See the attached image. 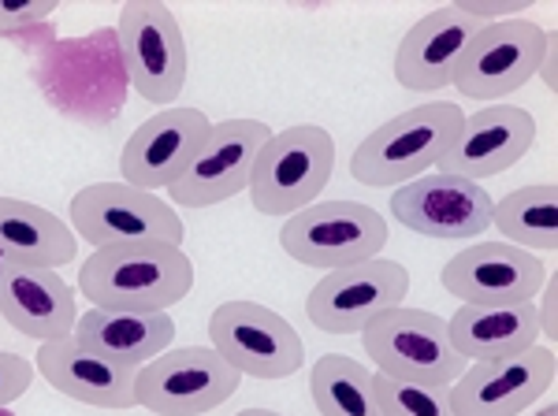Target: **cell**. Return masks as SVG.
<instances>
[{"mask_svg":"<svg viewBox=\"0 0 558 416\" xmlns=\"http://www.w3.org/2000/svg\"><path fill=\"white\" fill-rule=\"evenodd\" d=\"M194 286V265L183 246L131 242L105 246L86 257L78 291L89 309L105 313H168Z\"/></svg>","mask_w":558,"mask_h":416,"instance_id":"1","label":"cell"},{"mask_svg":"<svg viewBox=\"0 0 558 416\" xmlns=\"http://www.w3.org/2000/svg\"><path fill=\"white\" fill-rule=\"evenodd\" d=\"M465 123L454 101H425L376 126L350 152V175L362 186H407L439 164Z\"/></svg>","mask_w":558,"mask_h":416,"instance_id":"2","label":"cell"},{"mask_svg":"<svg viewBox=\"0 0 558 416\" xmlns=\"http://www.w3.org/2000/svg\"><path fill=\"white\" fill-rule=\"evenodd\" d=\"M362 350L380 376L421 387H451L470 365L451 346L444 316L410 305L376 316L362 331Z\"/></svg>","mask_w":558,"mask_h":416,"instance_id":"3","label":"cell"},{"mask_svg":"<svg viewBox=\"0 0 558 416\" xmlns=\"http://www.w3.org/2000/svg\"><path fill=\"white\" fill-rule=\"evenodd\" d=\"M336 171V138L317 123L287 126L257 152L250 201L265 216H294L324 194Z\"/></svg>","mask_w":558,"mask_h":416,"instance_id":"4","label":"cell"},{"mask_svg":"<svg viewBox=\"0 0 558 416\" xmlns=\"http://www.w3.org/2000/svg\"><path fill=\"white\" fill-rule=\"evenodd\" d=\"M279 246L305 268L336 271L380 257L387 246V220L362 201H313L302 212L287 216Z\"/></svg>","mask_w":558,"mask_h":416,"instance_id":"5","label":"cell"},{"mask_svg":"<svg viewBox=\"0 0 558 416\" xmlns=\"http://www.w3.org/2000/svg\"><path fill=\"white\" fill-rule=\"evenodd\" d=\"M71 228L94 249L131 246V242H165L183 246L186 223L157 194L128 183H89L71 197Z\"/></svg>","mask_w":558,"mask_h":416,"instance_id":"6","label":"cell"},{"mask_svg":"<svg viewBox=\"0 0 558 416\" xmlns=\"http://www.w3.org/2000/svg\"><path fill=\"white\" fill-rule=\"evenodd\" d=\"M242 376L213 346L165 350L134 376V402L153 416H202L239 391Z\"/></svg>","mask_w":558,"mask_h":416,"instance_id":"7","label":"cell"},{"mask_svg":"<svg viewBox=\"0 0 558 416\" xmlns=\"http://www.w3.org/2000/svg\"><path fill=\"white\" fill-rule=\"evenodd\" d=\"M410 294V271L399 260L368 257L357 265L324 271L305 297V316L328 334H362L376 316L399 309Z\"/></svg>","mask_w":558,"mask_h":416,"instance_id":"8","label":"cell"},{"mask_svg":"<svg viewBox=\"0 0 558 416\" xmlns=\"http://www.w3.org/2000/svg\"><path fill=\"white\" fill-rule=\"evenodd\" d=\"M209 346L239 376L287 379L305 365V342L279 313L260 302H223L209 316Z\"/></svg>","mask_w":558,"mask_h":416,"instance_id":"9","label":"cell"},{"mask_svg":"<svg viewBox=\"0 0 558 416\" xmlns=\"http://www.w3.org/2000/svg\"><path fill=\"white\" fill-rule=\"evenodd\" d=\"M120 52L131 86L149 105H172L186 86V38L165 4L134 0L120 12Z\"/></svg>","mask_w":558,"mask_h":416,"instance_id":"10","label":"cell"},{"mask_svg":"<svg viewBox=\"0 0 558 416\" xmlns=\"http://www.w3.org/2000/svg\"><path fill=\"white\" fill-rule=\"evenodd\" d=\"M272 131L260 120H223L213 123L209 138L194 152L191 168L168 186V197L179 208H213L242 189H250V175H254L257 152L268 146Z\"/></svg>","mask_w":558,"mask_h":416,"instance_id":"11","label":"cell"},{"mask_svg":"<svg viewBox=\"0 0 558 416\" xmlns=\"http://www.w3.org/2000/svg\"><path fill=\"white\" fill-rule=\"evenodd\" d=\"M547 41L551 38L529 20L481 26V34L462 52L451 86L473 101H499L507 94H518L544 63Z\"/></svg>","mask_w":558,"mask_h":416,"instance_id":"12","label":"cell"},{"mask_svg":"<svg viewBox=\"0 0 558 416\" xmlns=\"http://www.w3.org/2000/svg\"><path fill=\"white\" fill-rule=\"evenodd\" d=\"M555 350L529 346L514 357L470 360L465 372L447 387L454 416H521L551 391Z\"/></svg>","mask_w":558,"mask_h":416,"instance_id":"13","label":"cell"},{"mask_svg":"<svg viewBox=\"0 0 558 416\" xmlns=\"http://www.w3.org/2000/svg\"><path fill=\"white\" fill-rule=\"evenodd\" d=\"M492 197L481 183L428 171L407 186H395L391 216L402 228L436 242H470L492 228Z\"/></svg>","mask_w":558,"mask_h":416,"instance_id":"14","label":"cell"},{"mask_svg":"<svg viewBox=\"0 0 558 416\" xmlns=\"http://www.w3.org/2000/svg\"><path fill=\"white\" fill-rule=\"evenodd\" d=\"M439 283L462 305L533 302L547 283V268L539 265L536 253L510 242H476L447 260Z\"/></svg>","mask_w":558,"mask_h":416,"instance_id":"15","label":"cell"},{"mask_svg":"<svg viewBox=\"0 0 558 416\" xmlns=\"http://www.w3.org/2000/svg\"><path fill=\"white\" fill-rule=\"evenodd\" d=\"M213 123L202 108H165L128 138L120 157V175L138 189H168L191 168L194 152L209 138Z\"/></svg>","mask_w":558,"mask_h":416,"instance_id":"16","label":"cell"},{"mask_svg":"<svg viewBox=\"0 0 558 416\" xmlns=\"http://www.w3.org/2000/svg\"><path fill=\"white\" fill-rule=\"evenodd\" d=\"M536 142V120L518 105H488L465 115L451 149L439 157L436 171L484 183L499 171L514 168Z\"/></svg>","mask_w":558,"mask_h":416,"instance_id":"17","label":"cell"},{"mask_svg":"<svg viewBox=\"0 0 558 416\" xmlns=\"http://www.w3.org/2000/svg\"><path fill=\"white\" fill-rule=\"evenodd\" d=\"M484 23L470 20L458 8H436L421 15L407 30V38L395 49V78L402 89L413 94H439L454 83V71L462 63V52L481 34Z\"/></svg>","mask_w":558,"mask_h":416,"instance_id":"18","label":"cell"},{"mask_svg":"<svg viewBox=\"0 0 558 416\" xmlns=\"http://www.w3.org/2000/svg\"><path fill=\"white\" fill-rule=\"evenodd\" d=\"M0 316L34 342L71 339L75 331V291L60 271L0 260Z\"/></svg>","mask_w":558,"mask_h":416,"instance_id":"19","label":"cell"},{"mask_svg":"<svg viewBox=\"0 0 558 416\" xmlns=\"http://www.w3.org/2000/svg\"><path fill=\"white\" fill-rule=\"evenodd\" d=\"M34 368L41 372L45 383L64 397H75L94 409H131L134 402V376L138 368H123L112 360L89 354L75 339L41 342Z\"/></svg>","mask_w":558,"mask_h":416,"instance_id":"20","label":"cell"},{"mask_svg":"<svg viewBox=\"0 0 558 416\" xmlns=\"http://www.w3.org/2000/svg\"><path fill=\"white\" fill-rule=\"evenodd\" d=\"M71 339L89 354L123 368H142L175 342V320L168 313H105L89 309L75 320Z\"/></svg>","mask_w":558,"mask_h":416,"instance_id":"21","label":"cell"},{"mask_svg":"<svg viewBox=\"0 0 558 416\" xmlns=\"http://www.w3.org/2000/svg\"><path fill=\"white\" fill-rule=\"evenodd\" d=\"M447 334H451V346L465 360L514 357L539 342L536 305L533 302L458 305V313L447 320Z\"/></svg>","mask_w":558,"mask_h":416,"instance_id":"22","label":"cell"},{"mask_svg":"<svg viewBox=\"0 0 558 416\" xmlns=\"http://www.w3.org/2000/svg\"><path fill=\"white\" fill-rule=\"evenodd\" d=\"M75 231L57 212L20 197H0V260L60 271L75 260Z\"/></svg>","mask_w":558,"mask_h":416,"instance_id":"23","label":"cell"},{"mask_svg":"<svg viewBox=\"0 0 558 416\" xmlns=\"http://www.w3.org/2000/svg\"><path fill=\"white\" fill-rule=\"evenodd\" d=\"M492 228L502 242L525 253H555L558 246V189L555 183H533L510 189L492 205Z\"/></svg>","mask_w":558,"mask_h":416,"instance_id":"24","label":"cell"},{"mask_svg":"<svg viewBox=\"0 0 558 416\" xmlns=\"http://www.w3.org/2000/svg\"><path fill=\"white\" fill-rule=\"evenodd\" d=\"M310 391L320 416H384L373 372L357 357L324 354L310 372Z\"/></svg>","mask_w":558,"mask_h":416,"instance_id":"25","label":"cell"},{"mask_svg":"<svg viewBox=\"0 0 558 416\" xmlns=\"http://www.w3.org/2000/svg\"><path fill=\"white\" fill-rule=\"evenodd\" d=\"M373 391L384 416H454L447 387H421L373 372Z\"/></svg>","mask_w":558,"mask_h":416,"instance_id":"26","label":"cell"},{"mask_svg":"<svg viewBox=\"0 0 558 416\" xmlns=\"http://www.w3.org/2000/svg\"><path fill=\"white\" fill-rule=\"evenodd\" d=\"M34 372H38V368H34L26 357L12 354V350H0V409L20 402V397L31 391Z\"/></svg>","mask_w":558,"mask_h":416,"instance_id":"27","label":"cell"},{"mask_svg":"<svg viewBox=\"0 0 558 416\" xmlns=\"http://www.w3.org/2000/svg\"><path fill=\"white\" fill-rule=\"evenodd\" d=\"M57 12L52 0H0V34H20L26 26L49 20Z\"/></svg>","mask_w":558,"mask_h":416,"instance_id":"28","label":"cell"},{"mask_svg":"<svg viewBox=\"0 0 558 416\" xmlns=\"http://www.w3.org/2000/svg\"><path fill=\"white\" fill-rule=\"evenodd\" d=\"M458 12H465L470 20H476V23H502V20H510V15H518V12H525L529 8V0H507V4H499V0H492V4H454Z\"/></svg>","mask_w":558,"mask_h":416,"instance_id":"29","label":"cell"},{"mask_svg":"<svg viewBox=\"0 0 558 416\" xmlns=\"http://www.w3.org/2000/svg\"><path fill=\"white\" fill-rule=\"evenodd\" d=\"M544 313L536 309V320H539V334L544 339H555V286H551V276H547V283H544Z\"/></svg>","mask_w":558,"mask_h":416,"instance_id":"30","label":"cell"},{"mask_svg":"<svg viewBox=\"0 0 558 416\" xmlns=\"http://www.w3.org/2000/svg\"><path fill=\"white\" fill-rule=\"evenodd\" d=\"M235 416H279V413H272V409H242Z\"/></svg>","mask_w":558,"mask_h":416,"instance_id":"31","label":"cell"}]
</instances>
